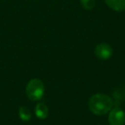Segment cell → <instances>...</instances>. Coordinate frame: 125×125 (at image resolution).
Masks as SVG:
<instances>
[{
    "mask_svg": "<svg viewBox=\"0 0 125 125\" xmlns=\"http://www.w3.org/2000/svg\"><path fill=\"white\" fill-rule=\"evenodd\" d=\"M112 104L111 98L104 94H94L88 101L90 111L97 116H103L108 113L112 108Z\"/></svg>",
    "mask_w": 125,
    "mask_h": 125,
    "instance_id": "cell-1",
    "label": "cell"
},
{
    "mask_svg": "<svg viewBox=\"0 0 125 125\" xmlns=\"http://www.w3.org/2000/svg\"><path fill=\"white\" fill-rule=\"evenodd\" d=\"M45 93V86L40 79H32L26 87V94L28 99L37 101L42 99Z\"/></svg>",
    "mask_w": 125,
    "mask_h": 125,
    "instance_id": "cell-2",
    "label": "cell"
},
{
    "mask_svg": "<svg viewBox=\"0 0 125 125\" xmlns=\"http://www.w3.org/2000/svg\"><path fill=\"white\" fill-rule=\"evenodd\" d=\"M110 125H124L125 124V112L120 107H115L110 111L108 116Z\"/></svg>",
    "mask_w": 125,
    "mask_h": 125,
    "instance_id": "cell-3",
    "label": "cell"
},
{
    "mask_svg": "<svg viewBox=\"0 0 125 125\" xmlns=\"http://www.w3.org/2000/svg\"><path fill=\"white\" fill-rule=\"evenodd\" d=\"M94 53L98 58L102 59V60H107L112 56L113 49L109 44L100 43L96 45Z\"/></svg>",
    "mask_w": 125,
    "mask_h": 125,
    "instance_id": "cell-4",
    "label": "cell"
},
{
    "mask_svg": "<svg viewBox=\"0 0 125 125\" xmlns=\"http://www.w3.org/2000/svg\"><path fill=\"white\" fill-rule=\"evenodd\" d=\"M104 2L108 7L116 12L125 10V0H104Z\"/></svg>",
    "mask_w": 125,
    "mask_h": 125,
    "instance_id": "cell-5",
    "label": "cell"
},
{
    "mask_svg": "<svg viewBox=\"0 0 125 125\" xmlns=\"http://www.w3.org/2000/svg\"><path fill=\"white\" fill-rule=\"evenodd\" d=\"M34 112L36 116L40 118V119H45L49 115V109L45 105V104H44V103H39L35 106Z\"/></svg>",
    "mask_w": 125,
    "mask_h": 125,
    "instance_id": "cell-6",
    "label": "cell"
},
{
    "mask_svg": "<svg viewBox=\"0 0 125 125\" xmlns=\"http://www.w3.org/2000/svg\"><path fill=\"white\" fill-rule=\"evenodd\" d=\"M19 116L22 121L28 122L31 119V112H30L29 109L25 106H21L19 108Z\"/></svg>",
    "mask_w": 125,
    "mask_h": 125,
    "instance_id": "cell-7",
    "label": "cell"
},
{
    "mask_svg": "<svg viewBox=\"0 0 125 125\" xmlns=\"http://www.w3.org/2000/svg\"><path fill=\"white\" fill-rule=\"evenodd\" d=\"M82 6L87 10H92L95 6V0H80Z\"/></svg>",
    "mask_w": 125,
    "mask_h": 125,
    "instance_id": "cell-8",
    "label": "cell"
}]
</instances>
